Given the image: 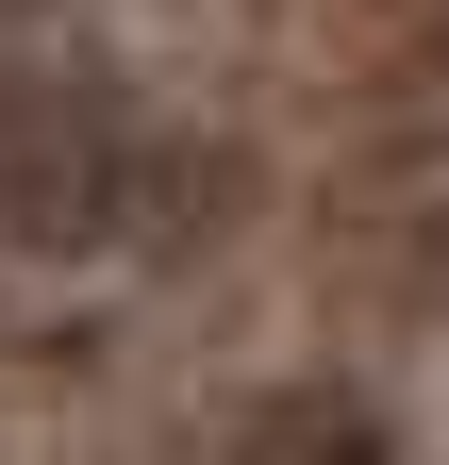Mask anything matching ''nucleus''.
Here are the masks:
<instances>
[{
	"label": "nucleus",
	"mask_w": 449,
	"mask_h": 465,
	"mask_svg": "<svg viewBox=\"0 0 449 465\" xmlns=\"http://www.w3.org/2000/svg\"><path fill=\"white\" fill-rule=\"evenodd\" d=\"M200 216H216V166L166 134V116L100 100V84H50V67H0V266L134 282V266L184 250Z\"/></svg>",
	"instance_id": "1"
},
{
	"label": "nucleus",
	"mask_w": 449,
	"mask_h": 465,
	"mask_svg": "<svg viewBox=\"0 0 449 465\" xmlns=\"http://www.w3.org/2000/svg\"><path fill=\"white\" fill-rule=\"evenodd\" d=\"M250 465H383V449H366V416H350V399H284V416L250 432Z\"/></svg>",
	"instance_id": "2"
}]
</instances>
